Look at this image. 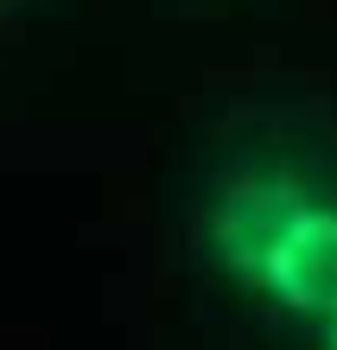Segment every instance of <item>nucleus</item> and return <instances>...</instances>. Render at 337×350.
Returning a JSON list of instances; mask_svg holds the SVG:
<instances>
[{"mask_svg":"<svg viewBox=\"0 0 337 350\" xmlns=\"http://www.w3.org/2000/svg\"><path fill=\"white\" fill-rule=\"evenodd\" d=\"M191 293L255 350H337V109L248 96L191 134L172 178Z\"/></svg>","mask_w":337,"mask_h":350,"instance_id":"f257e3e1","label":"nucleus"}]
</instances>
